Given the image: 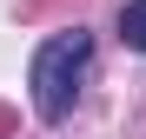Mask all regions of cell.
<instances>
[{
  "instance_id": "cell-1",
  "label": "cell",
  "mask_w": 146,
  "mask_h": 139,
  "mask_svg": "<svg viewBox=\"0 0 146 139\" xmlns=\"http://www.w3.org/2000/svg\"><path fill=\"white\" fill-rule=\"evenodd\" d=\"M86 73H93V33L86 27H60L33 46V66H27V86H33V113L46 126H60L86 93Z\"/></svg>"
},
{
  "instance_id": "cell-2",
  "label": "cell",
  "mask_w": 146,
  "mask_h": 139,
  "mask_svg": "<svg viewBox=\"0 0 146 139\" xmlns=\"http://www.w3.org/2000/svg\"><path fill=\"white\" fill-rule=\"evenodd\" d=\"M119 40H126L133 53H146V0H126V7H119Z\"/></svg>"
}]
</instances>
